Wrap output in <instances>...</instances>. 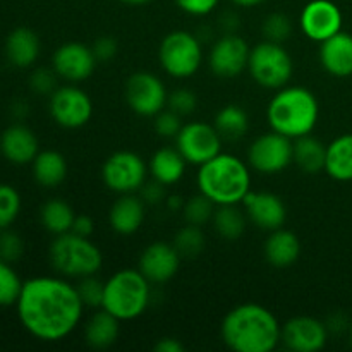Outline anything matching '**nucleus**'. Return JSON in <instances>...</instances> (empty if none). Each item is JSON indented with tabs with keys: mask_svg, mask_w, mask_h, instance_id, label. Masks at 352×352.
Here are the masks:
<instances>
[{
	"mask_svg": "<svg viewBox=\"0 0 352 352\" xmlns=\"http://www.w3.org/2000/svg\"><path fill=\"white\" fill-rule=\"evenodd\" d=\"M16 308L28 333L43 342H58L78 329L86 306L71 282L33 277L23 284Z\"/></svg>",
	"mask_w": 352,
	"mask_h": 352,
	"instance_id": "f257e3e1",
	"label": "nucleus"
},
{
	"mask_svg": "<svg viewBox=\"0 0 352 352\" xmlns=\"http://www.w3.org/2000/svg\"><path fill=\"white\" fill-rule=\"evenodd\" d=\"M280 333L274 311L256 302L232 308L220 327L223 344L234 352H272L280 344Z\"/></svg>",
	"mask_w": 352,
	"mask_h": 352,
	"instance_id": "f03ea898",
	"label": "nucleus"
},
{
	"mask_svg": "<svg viewBox=\"0 0 352 352\" xmlns=\"http://www.w3.org/2000/svg\"><path fill=\"white\" fill-rule=\"evenodd\" d=\"M198 191L217 206L239 205L251 191L250 165L230 153H219L199 165L196 175Z\"/></svg>",
	"mask_w": 352,
	"mask_h": 352,
	"instance_id": "7ed1b4c3",
	"label": "nucleus"
},
{
	"mask_svg": "<svg viewBox=\"0 0 352 352\" xmlns=\"http://www.w3.org/2000/svg\"><path fill=\"white\" fill-rule=\"evenodd\" d=\"M318 98L305 86H284L277 89L267 107V120L272 131L291 140L311 134L318 124Z\"/></svg>",
	"mask_w": 352,
	"mask_h": 352,
	"instance_id": "20e7f679",
	"label": "nucleus"
},
{
	"mask_svg": "<svg viewBox=\"0 0 352 352\" xmlns=\"http://www.w3.org/2000/svg\"><path fill=\"white\" fill-rule=\"evenodd\" d=\"M151 301V282L136 268L116 272L105 282L102 308L120 322H131L143 315Z\"/></svg>",
	"mask_w": 352,
	"mask_h": 352,
	"instance_id": "39448f33",
	"label": "nucleus"
},
{
	"mask_svg": "<svg viewBox=\"0 0 352 352\" xmlns=\"http://www.w3.org/2000/svg\"><path fill=\"white\" fill-rule=\"evenodd\" d=\"M50 263L64 277L82 278L96 275L102 268L103 256L95 243L89 237L79 234L65 232L55 236L48 250Z\"/></svg>",
	"mask_w": 352,
	"mask_h": 352,
	"instance_id": "423d86ee",
	"label": "nucleus"
},
{
	"mask_svg": "<svg viewBox=\"0 0 352 352\" xmlns=\"http://www.w3.org/2000/svg\"><path fill=\"white\" fill-rule=\"evenodd\" d=\"M248 72L261 88L280 89L291 81L294 64L284 43L263 40L251 47Z\"/></svg>",
	"mask_w": 352,
	"mask_h": 352,
	"instance_id": "0eeeda50",
	"label": "nucleus"
},
{
	"mask_svg": "<svg viewBox=\"0 0 352 352\" xmlns=\"http://www.w3.org/2000/svg\"><path fill=\"white\" fill-rule=\"evenodd\" d=\"M158 62L165 74L175 79H188L199 71L203 64V45L196 34L175 30L165 34L158 47Z\"/></svg>",
	"mask_w": 352,
	"mask_h": 352,
	"instance_id": "6e6552de",
	"label": "nucleus"
},
{
	"mask_svg": "<svg viewBox=\"0 0 352 352\" xmlns=\"http://www.w3.org/2000/svg\"><path fill=\"white\" fill-rule=\"evenodd\" d=\"M148 165L143 157L134 151L120 150L110 155L102 165V181L117 195L140 192L148 181Z\"/></svg>",
	"mask_w": 352,
	"mask_h": 352,
	"instance_id": "1a4fd4ad",
	"label": "nucleus"
},
{
	"mask_svg": "<svg viewBox=\"0 0 352 352\" xmlns=\"http://www.w3.org/2000/svg\"><path fill=\"white\" fill-rule=\"evenodd\" d=\"M124 96L129 109L141 117H155L167 109V86L153 72L138 71L131 74L126 81Z\"/></svg>",
	"mask_w": 352,
	"mask_h": 352,
	"instance_id": "9d476101",
	"label": "nucleus"
},
{
	"mask_svg": "<svg viewBox=\"0 0 352 352\" xmlns=\"http://www.w3.org/2000/svg\"><path fill=\"white\" fill-rule=\"evenodd\" d=\"M223 138L213 124L191 120L184 124L175 136V148L191 165H203L222 153Z\"/></svg>",
	"mask_w": 352,
	"mask_h": 352,
	"instance_id": "9b49d317",
	"label": "nucleus"
},
{
	"mask_svg": "<svg viewBox=\"0 0 352 352\" xmlns=\"http://www.w3.org/2000/svg\"><path fill=\"white\" fill-rule=\"evenodd\" d=\"M294 140L280 133H265L258 136L248 148V165L265 175L285 170L292 164Z\"/></svg>",
	"mask_w": 352,
	"mask_h": 352,
	"instance_id": "f8f14e48",
	"label": "nucleus"
},
{
	"mask_svg": "<svg viewBox=\"0 0 352 352\" xmlns=\"http://www.w3.org/2000/svg\"><path fill=\"white\" fill-rule=\"evenodd\" d=\"M48 110L55 122L64 129H79L86 126L93 116V102L78 85L58 86L50 95Z\"/></svg>",
	"mask_w": 352,
	"mask_h": 352,
	"instance_id": "ddd939ff",
	"label": "nucleus"
},
{
	"mask_svg": "<svg viewBox=\"0 0 352 352\" xmlns=\"http://www.w3.org/2000/svg\"><path fill=\"white\" fill-rule=\"evenodd\" d=\"M251 47L237 33H226L212 45L208 54L210 71L222 79H234L248 69Z\"/></svg>",
	"mask_w": 352,
	"mask_h": 352,
	"instance_id": "4468645a",
	"label": "nucleus"
},
{
	"mask_svg": "<svg viewBox=\"0 0 352 352\" xmlns=\"http://www.w3.org/2000/svg\"><path fill=\"white\" fill-rule=\"evenodd\" d=\"M96 64L98 60L93 54V48L81 41H67L60 45L52 55V69L57 72L58 78L72 85L91 78Z\"/></svg>",
	"mask_w": 352,
	"mask_h": 352,
	"instance_id": "2eb2a0df",
	"label": "nucleus"
},
{
	"mask_svg": "<svg viewBox=\"0 0 352 352\" xmlns=\"http://www.w3.org/2000/svg\"><path fill=\"white\" fill-rule=\"evenodd\" d=\"M342 12L332 0H311L302 7L299 16V24L305 36L318 43H323L330 36L342 31Z\"/></svg>",
	"mask_w": 352,
	"mask_h": 352,
	"instance_id": "dca6fc26",
	"label": "nucleus"
},
{
	"mask_svg": "<svg viewBox=\"0 0 352 352\" xmlns=\"http://www.w3.org/2000/svg\"><path fill=\"white\" fill-rule=\"evenodd\" d=\"M327 323L313 316H294L282 325L280 342L292 352H318L329 340Z\"/></svg>",
	"mask_w": 352,
	"mask_h": 352,
	"instance_id": "f3484780",
	"label": "nucleus"
},
{
	"mask_svg": "<svg viewBox=\"0 0 352 352\" xmlns=\"http://www.w3.org/2000/svg\"><path fill=\"white\" fill-rule=\"evenodd\" d=\"M181 254L174 244L155 241L148 244L140 256L138 270L151 282V284H165L172 280L181 267Z\"/></svg>",
	"mask_w": 352,
	"mask_h": 352,
	"instance_id": "a211bd4d",
	"label": "nucleus"
},
{
	"mask_svg": "<svg viewBox=\"0 0 352 352\" xmlns=\"http://www.w3.org/2000/svg\"><path fill=\"white\" fill-rule=\"evenodd\" d=\"M243 205L248 220L265 232L280 229L287 220V206L284 199L274 192L250 191L244 196Z\"/></svg>",
	"mask_w": 352,
	"mask_h": 352,
	"instance_id": "6ab92c4d",
	"label": "nucleus"
},
{
	"mask_svg": "<svg viewBox=\"0 0 352 352\" xmlns=\"http://www.w3.org/2000/svg\"><path fill=\"white\" fill-rule=\"evenodd\" d=\"M0 151L14 165L33 164L40 153L36 134L24 124H12L0 136Z\"/></svg>",
	"mask_w": 352,
	"mask_h": 352,
	"instance_id": "aec40b11",
	"label": "nucleus"
},
{
	"mask_svg": "<svg viewBox=\"0 0 352 352\" xmlns=\"http://www.w3.org/2000/svg\"><path fill=\"white\" fill-rule=\"evenodd\" d=\"M146 213V203L138 192L119 195L109 212V223L119 236H133L141 229Z\"/></svg>",
	"mask_w": 352,
	"mask_h": 352,
	"instance_id": "412c9836",
	"label": "nucleus"
},
{
	"mask_svg": "<svg viewBox=\"0 0 352 352\" xmlns=\"http://www.w3.org/2000/svg\"><path fill=\"white\" fill-rule=\"evenodd\" d=\"M320 64L336 78L352 76V34L339 31L320 47Z\"/></svg>",
	"mask_w": 352,
	"mask_h": 352,
	"instance_id": "4be33fe9",
	"label": "nucleus"
},
{
	"mask_svg": "<svg viewBox=\"0 0 352 352\" xmlns=\"http://www.w3.org/2000/svg\"><path fill=\"white\" fill-rule=\"evenodd\" d=\"M265 260L274 268H287L301 256V241L292 230L280 229L268 232L263 246Z\"/></svg>",
	"mask_w": 352,
	"mask_h": 352,
	"instance_id": "5701e85b",
	"label": "nucleus"
},
{
	"mask_svg": "<svg viewBox=\"0 0 352 352\" xmlns=\"http://www.w3.org/2000/svg\"><path fill=\"white\" fill-rule=\"evenodd\" d=\"M40 36L30 28H16L6 40L7 60L17 69L31 67L40 57Z\"/></svg>",
	"mask_w": 352,
	"mask_h": 352,
	"instance_id": "b1692460",
	"label": "nucleus"
},
{
	"mask_svg": "<svg viewBox=\"0 0 352 352\" xmlns=\"http://www.w3.org/2000/svg\"><path fill=\"white\" fill-rule=\"evenodd\" d=\"M120 333V320L107 309L98 308L85 325V340L91 349H109L117 342Z\"/></svg>",
	"mask_w": 352,
	"mask_h": 352,
	"instance_id": "393cba45",
	"label": "nucleus"
},
{
	"mask_svg": "<svg viewBox=\"0 0 352 352\" xmlns=\"http://www.w3.org/2000/svg\"><path fill=\"white\" fill-rule=\"evenodd\" d=\"M188 162L177 148L164 146L153 153L150 160V175L164 186H174L184 177Z\"/></svg>",
	"mask_w": 352,
	"mask_h": 352,
	"instance_id": "a878e982",
	"label": "nucleus"
},
{
	"mask_svg": "<svg viewBox=\"0 0 352 352\" xmlns=\"http://www.w3.org/2000/svg\"><path fill=\"white\" fill-rule=\"evenodd\" d=\"M33 168V177L36 184L41 188H57L67 177V160L60 151L43 150L36 155V158L31 164Z\"/></svg>",
	"mask_w": 352,
	"mask_h": 352,
	"instance_id": "bb28decb",
	"label": "nucleus"
},
{
	"mask_svg": "<svg viewBox=\"0 0 352 352\" xmlns=\"http://www.w3.org/2000/svg\"><path fill=\"white\" fill-rule=\"evenodd\" d=\"M327 144H323L318 138L311 134L294 140L292 146V164L298 165L299 170L305 174H318L325 170Z\"/></svg>",
	"mask_w": 352,
	"mask_h": 352,
	"instance_id": "cd10ccee",
	"label": "nucleus"
},
{
	"mask_svg": "<svg viewBox=\"0 0 352 352\" xmlns=\"http://www.w3.org/2000/svg\"><path fill=\"white\" fill-rule=\"evenodd\" d=\"M325 172L339 182L352 181V134H342L327 144Z\"/></svg>",
	"mask_w": 352,
	"mask_h": 352,
	"instance_id": "c85d7f7f",
	"label": "nucleus"
},
{
	"mask_svg": "<svg viewBox=\"0 0 352 352\" xmlns=\"http://www.w3.org/2000/svg\"><path fill=\"white\" fill-rule=\"evenodd\" d=\"M76 213L72 206L65 199L52 198L47 203H43L40 210V222L45 227V230L54 236L71 232L72 223H74Z\"/></svg>",
	"mask_w": 352,
	"mask_h": 352,
	"instance_id": "c756f323",
	"label": "nucleus"
},
{
	"mask_svg": "<svg viewBox=\"0 0 352 352\" xmlns=\"http://www.w3.org/2000/svg\"><path fill=\"white\" fill-rule=\"evenodd\" d=\"M213 126L223 140L237 141L246 136L248 129H250V116L243 107L230 103L217 112Z\"/></svg>",
	"mask_w": 352,
	"mask_h": 352,
	"instance_id": "7c9ffc66",
	"label": "nucleus"
},
{
	"mask_svg": "<svg viewBox=\"0 0 352 352\" xmlns=\"http://www.w3.org/2000/svg\"><path fill=\"white\" fill-rule=\"evenodd\" d=\"M212 223L219 236L227 241H236L246 230L248 215L237 205H220L215 208Z\"/></svg>",
	"mask_w": 352,
	"mask_h": 352,
	"instance_id": "2f4dec72",
	"label": "nucleus"
},
{
	"mask_svg": "<svg viewBox=\"0 0 352 352\" xmlns=\"http://www.w3.org/2000/svg\"><path fill=\"white\" fill-rule=\"evenodd\" d=\"M174 248L181 258H198L206 246V236L199 226L186 223L174 236Z\"/></svg>",
	"mask_w": 352,
	"mask_h": 352,
	"instance_id": "473e14b6",
	"label": "nucleus"
},
{
	"mask_svg": "<svg viewBox=\"0 0 352 352\" xmlns=\"http://www.w3.org/2000/svg\"><path fill=\"white\" fill-rule=\"evenodd\" d=\"M215 208L217 205L212 199H208L205 195L198 192L196 196H191L189 199H186L184 205H182V215H184L186 223L203 227L205 223L212 222Z\"/></svg>",
	"mask_w": 352,
	"mask_h": 352,
	"instance_id": "72a5a7b5",
	"label": "nucleus"
},
{
	"mask_svg": "<svg viewBox=\"0 0 352 352\" xmlns=\"http://www.w3.org/2000/svg\"><path fill=\"white\" fill-rule=\"evenodd\" d=\"M24 282L16 274L9 261L0 258V306H12L17 302Z\"/></svg>",
	"mask_w": 352,
	"mask_h": 352,
	"instance_id": "f704fd0d",
	"label": "nucleus"
},
{
	"mask_svg": "<svg viewBox=\"0 0 352 352\" xmlns=\"http://www.w3.org/2000/svg\"><path fill=\"white\" fill-rule=\"evenodd\" d=\"M21 212V195L10 184H0V230L16 222Z\"/></svg>",
	"mask_w": 352,
	"mask_h": 352,
	"instance_id": "c9c22d12",
	"label": "nucleus"
},
{
	"mask_svg": "<svg viewBox=\"0 0 352 352\" xmlns=\"http://www.w3.org/2000/svg\"><path fill=\"white\" fill-rule=\"evenodd\" d=\"M76 287H78V292L86 308H102L103 294H105V282L100 280L96 275H88V277L79 278Z\"/></svg>",
	"mask_w": 352,
	"mask_h": 352,
	"instance_id": "e433bc0d",
	"label": "nucleus"
},
{
	"mask_svg": "<svg viewBox=\"0 0 352 352\" xmlns=\"http://www.w3.org/2000/svg\"><path fill=\"white\" fill-rule=\"evenodd\" d=\"M263 34L265 40L277 41V43H284L285 40H289L292 33V23L285 14L282 12H274L270 16H267V19L263 21Z\"/></svg>",
	"mask_w": 352,
	"mask_h": 352,
	"instance_id": "4c0bfd02",
	"label": "nucleus"
},
{
	"mask_svg": "<svg viewBox=\"0 0 352 352\" xmlns=\"http://www.w3.org/2000/svg\"><path fill=\"white\" fill-rule=\"evenodd\" d=\"M182 126H184L182 124V117L172 112L170 109H164L153 117L155 133L160 138H165V140H175V136L182 129Z\"/></svg>",
	"mask_w": 352,
	"mask_h": 352,
	"instance_id": "58836bf2",
	"label": "nucleus"
},
{
	"mask_svg": "<svg viewBox=\"0 0 352 352\" xmlns=\"http://www.w3.org/2000/svg\"><path fill=\"white\" fill-rule=\"evenodd\" d=\"M198 107V98H196L195 93L188 88H177L172 93H168L167 100V109H170L172 112H175L181 117L191 116L192 112Z\"/></svg>",
	"mask_w": 352,
	"mask_h": 352,
	"instance_id": "ea45409f",
	"label": "nucleus"
},
{
	"mask_svg": "<svg viewBox=\"0 0 352 352\" xmlns=\"http://www.w3.org/2000/svg\"><path fill=\"white\" fill-rule=\"evenodd\" d=\"M24 253V243L14 230H0V258L9 263L19 260Z\"/></svg>",
	"mask_w": 352,
	"mask_h": 352,
	"instance_id": "a19ab883",
	"label": "nucleus"
},
{
	"mask_svg": "<svg viewBox=\"0 0 352 352\" xmlns=\"http://www.w3.org/2000/svg\"><path fill=\"white\" fill-rule=\"evenodd\" d=\"M57 72L54 69H47V67H40L31 74L30 78V86L36 95H48L50 96L55 89L58 88L57 86Z\"/></svg>",
	"mask_w": 352,
	"mask_h": 352,
	"instance_id": "79ce46f5",
	"label": "nucleus"
},
{
	"mask_svg": "<svg viewBox=\"0 0 352 352\" xmlns=\"http://www.w3.org/2000/svg\"><path fill=\"white\" fill-rule=\"evenodd\" d=\"M174 2L182 12L189 14V16L201 17L213 12L217 9V6H219L220 0H174Z\"/></svg>",
	"mask_w": 352,
	"mask_h": 352,
	"instance_id": "37998d69",
	"label": "nucleus"
},
{
	"mask_svg": "<svg viewBox=\"0 0 352 352\" xmlns=\"http://www.w3.org/2000/svg\"><path fill=\"white\" fill-rule=\"evenodd\" d=\"M165 188H167V186H164L162 182L151 179L150 182L148 181L144 182L143 188L140 189V192H138V195L141 196V199H143L146 205L157 206V205H160V203H165V199H167Z\"/></svg>",
	"mask_w": 352,
	"mask_h": 352,
	"instance_id": "c03bdc74",
	"label": "nucleus"
},
{
	"mask_svg": "<svg viewBox=\"0 0 352 352\" xmlns=\"http://www.w3.org/2000/svg\"><path fill=\"white\" fill-rule=\"evenodd\" d=\"M93 54H95L96 60L98 62H107L112 60L117 55V50H119V45H117L116 38L112 36H100L95 43L91 45Z\"/></svg>",
	"mask_w": 352,
	"mask_h": 352,
	"instance_id": "a18cd8bd",
	"label": "nucleus"
},
{
	"mask_svg": "<svg viewBox=\"0 0 352 352\" xmlns=\"http://www.w3.org/2000/svg\"><path fill=\"white\" fill-rule=\"evenodd\" d=\"M93 230H95V222H93L91 217L86 215V213L76 215L74 223H72V232L79 234V236L89 237L93 234Z\"/></svg>",
	"mask_w": 352,
	"mask_h": 352,
	"instance_id": "49530a36",
	"label": "nucleus"
},
{
	"mask_svg": "<svg viewBox=\"0 0 352 352\" xmlns=\"http://www.w3.org/2000/svg\"><path fill=\"white\" fill-rule=\"evenodd\" d=\"M184 344L174 337H165L155 344V351L157 352H184Z\"/></svg>",
	"mask_w": 352,
	"mask_h": 352,
	"instance_id": "de8ad7c7",
	"label": "nucleus"
},
{
	"mask_svg": "<svg viewBox=\"0 0 352 352\" xmlns=\"http://www.w3.org/2000/svg\"><path fill=\"white\" fill-rule=\"evenodd\" d=\"M220 26H222L223 34L226 33H236L237 26H239V17L234 12H226L220 17Z\"/></svg>",
	"mask_w": 352,
	"mask_h": 352,
	"instance_id": "09e8293b",
	"label": "nucleus"
},
{
	"mask_svg": "<svg viewBox=\"0 0 352 352\" xmlns=\"http://www.w3.org/2000/svg\"><path fill=\"white\" fill-rule=\"evenodd\" d=\"M230 2L237 7H246V9H250V7L260 6V3H263L265 0H230Z\"/></svg>",
	"mask_w": 352,
	"mask_h": 352,
	"instance_id": "8fccbe9b",
	"label": "nucleus"
},
{
	"mask_svg": "<svg viewBox=\"0 0 352 352\" xmlns=\"http://www.w3.org/2000/svg\"><path fill=\"white\" fill-rule=\"evenodd\" d=\"M119 2L127 3V6H146V3L153 2V0H119Z\"/></svg>",
	"mask_w": 352,
	"mask_h": 352,
	"instance_id": "3c124183",
	"label": "nucleus"
},
{
	"mask_svg": "<svg viewBox=\"0 0 352 352\" xmlns=\"http://www.w3.org/2000/svg\"><path fill=\"white\" fill-rule=\"evenodd\" d=\"M349 342H351V346H352V325L349 327Z\"/></svg>",
	"mask_w": 352,
	"mask_h": 352,
	"instance_id": "603ef678",
	"label": "nucleus"
}]
</instances>
